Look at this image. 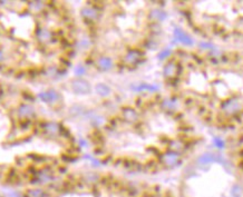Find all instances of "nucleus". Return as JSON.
Instances as JSON below:
<instances>
[{"label": "nucleus", "mask_w": 243, "mask_h": 197, "mask_svg": "<svg viewBox=\"0 0 243 197\" xmlns=\"http://www.w3.org/2000/svg\"><path fill=\"white\" fill-rule=\"evenodd\" d=\"M174 35H175V38L179 41H181L182 43H184V45H192L193 43V40L191 39L190 36L185 34L184 31H182L181 29H175L174 30Z\"/></svg>", "instance_id": "nucleus-4"}, {"label": "nucleus", "mask_w": 243, "mask_h": 197, "mask_svg": "<svg viewBox=\"0 0 243 197\" xmlns=\"http://www.w3.org/2000/svg\"><path fill=\"white\" fill-rule=\"evenodd\" d=\"M67 127L34 92L0 83V183L29 189L66 174L75 160Z\"/></svg>", "instance_id": "nucleus-1"}, {"label": "nucleus", "mask_w": 243, "mask_h": 197, "mask_svg": "<svg viewBox=\"0 0 243 197\" xmlns=\"http://www.w3.org/2000/svg\"><path fill=\"white\" fill-rule=\"evenodd\" d=\"M169 54H171V51H169V49H166L164 53L161 54V58H165V57H167V55H169Z\"/></svg>", "instance_id": "nucleus-8"}, {"label": "nucleus", "mask_w": 243, "mask_h": 197, "mask_svg": "<svg viewBox=\"0 0 243 197\" xmlns=\"http://www.w3.org/2000/svg\"><path fill=\"white\" fill-rule=\"evenodd\" d=\"M21 197H174L158 186L139 184L97 173L64 174L41 186L25 189Z\"/></svg>", "instance_id": "nucleus-3"}, {"label": "nucleus", "mask_w": 243, "mask_h": 197, "mask_svg": "<svg viewBox=\"0 0 243 197\" xmlns=\"http://www.w3.org/2000/svg\"><path fill=\"white\" fill-rule=\"evenodd\" d=\"M214 160H221V157L218 156V155L207 153V154H204L203 156H201V157L199 158V163H200L201 165H206V164L213 163Z\"/></svg>", "instance_id": "nucleus-5"}, {"label": "nucleus", "mask_w": 243, "mask_h": 197, "mask_svg": "<svg viewBox=\"0 0 243 197\" xmlns=\"http://www.w3.org/2000/svg\"><path fill=\"white\" fill-rule=\"evenodd\" d=\"M175 70H176V67L174 64H167L166 66H165V68H164V72H165V76H167V77H169V76H173V75L175 74Z\"/></svg>", "instance_id": "nucleus-6"}, {"label": "nucleus", "mask_w": 243, "mask_h": 197, "mask_svg": "<svg viewBox=\"0 0 243 197\" xmlns=\"http://www.w3.org/2000/svg\"><path fill=\"white\" fill-rule=\"evenodd\" d=\"M214 142H215L216 146H218V147H220V148H222V147H223V145H224L223 140H222V139H220V138H215V139H214Z\"/></svg>", "instance_id": "nucleus-7"}, {"label": "nucleus", "mask_w": 243, "mask_h": 197, "mask_svg": "<svg viewBox=\"0 0 243 197\" xmlns=\"http://www.w3.org/2000/svg\"><path fill=\"white\" fill-rule=\"evenodd\" d=\"M0 197H6V196H3V195H1V194H0Z\"/></svg>", "instance_id": "nucleus-9"}, {"label": "nucleus", "mask_w": 243, "mask_h": 197, "mask_svg": "<svg viewBox=\"0 0 243 197\" xmlns=\"http://www.w3.org/2000/svg\"><path fill=\"white\" fill-rule=\"evenodd\" d=\"M74 28L59 1H0V70L38 80L69 65Z\"/></svg>", "instance_id": "nucleus-2"}]
</instances>
